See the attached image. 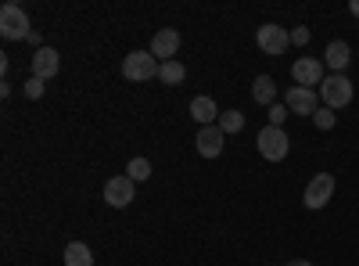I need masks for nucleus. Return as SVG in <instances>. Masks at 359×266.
Here are the masks:
<instances>
[{"mask_svg":"<svg viewBox=\"0 0 359 266\" xmlns=\"http://www.w3.org/2000/svg\"><path fill=\"white\" fill-rule=\"evenodd\" d=\"M255 144H259V155H262L266 162H284L287 152H291V140H287L284 126H266V130H259Z\"/></svg>","mask_w":359,"mask_h":266,"instance_id":"obj_1","label":"nucleus"},{"mask_svg":"<svg viewBox=\"0 0 359 266\" xmlns=\"http://www.w3.org/2000/svg\"><path fill=\"white\" fill-rule=\"evenodd\" d=\"M158 69H162V62L151 54V51H133V54H126L123 58V76L130 79V83H144V79H155L158 76Z\"/></svg>","mask_w":359,"mask_h":266,"instance_id":"obj_2","label":"nucleus"},{"mask_svg":"<svg viewBox=\"0 0 359 266\" xmlns=\"http://www.w3.org/2000/svg\"><path fill=\"white\" fill-rule=\"evenodd\" d=\"M0 36L4 40H29L33 29H29V15L18 4H4L0 8Z\"/></svg>","mask_w":359,"mask_h":266,"instance_id":"obj_3","label":"nucleus"},{"mask_svg":"<svg viewBox=\"0 0 359 266\" xmlns=\"http://www.w3.org/2000/svg\"><path fill=\"white\" fill-rule=\"evenodd\" d=\"M320 98H323V108H334V112L345 108V105L352 101V79L331 72V76L320 83Z\"/></svg>","mask_w":359,"mask_h":266,"instance_id":"obj_4","label":"nucleus"},{"mask_svg":"<svg viewBox=\"0 0 359 266\" xmlns=\"http://www.w3.org/2000/svg\"><path fill=\"white\" fill-rule=\"evenodd\" d=\"M255 44H259L262 54L280 58V54L291 47V33H287V29H280V25H273V22H266V25L255 29Z\"/></svg>","mask_w":359,"mask_h":266,"instance_id":"obj_5","label":"nucleus"},{"mask_svg":"<svg viewBox=\"0 0 359 266\" xmlns=\"http://www.w3.org/2000/svg\"><path fill=\"white\" fill-rule=\"evenodd\" d=\"M334 187H338L334 173H316L313 180L306 184V194H302L306 209H323V205H327V201L334 198Z\"/></svg>","mask_w":359,"mask_h":266,"instance_id":"obj_6","label":"nucleus"},{"mask_svg":"<svg viewBox=\"0 0 359 266\" xmlns=\"http://www.w3.org/2000/svg\"><path fill=\"white\" fill-rule=\"evenodd\" d=\"M291 76H294V83L298 86H320L327 76H323V58H298V62L291 65Z\"/></svg>","mask_w":359,"mask_h":266,"instance_id":"obj_7","label":"nucleus"},{"mask_svg":"<svg viewBox=\"0 0 359 266\" xmlns=\"http://www.w3.org/2000/svg\"><path fill=\"white\" fill-rule=\"evenodd\" d=\"M284 105H287V112H294V115H316V108H320V98H316V91H309V86H291V91L284 94Z\"/></svg>","mask_w":359,"mask_h":266,"instance_id":"obj_8","label":"nucleus"},{"mask_svg":"<svg viewBox=\"0 0 359 266\" xmlns=\"http://www.w3.org/2000/svg\"><path fill=\"white\" fill-rule=\"evenodd\" d=\"M223 140H226V133L219 130V123H212V126H201L198 130L194 147H198L201 159H216V155H223Z\"/></svg>","mask_w":359,"mask_h":266,"instance_id":"obj_9","label":"nucleus"},{"mask_svg":"<svg viewBox=\"0 0 359 266\" xmlns=\"http://www.w3.org/2000/svg\"><path fill=\"white\" fill-rule=\"evenodd\" d=\"M133 180L123 173V176H111V180L104 184V201L111 205V209H126V205L133 201Z\"/></svg>","mask_w":359,"mask_h":266,"instance_id":"obj_10","label":"nucleus"},{"mask_svg":"<svg viewBox=\"0 0 359 266\" xmlns=\"http://www.w3.org/2000/svg\"><path fill=\"white\" fill-rule=\"evenodd\" d=\"M57 69H62V54H57L54 47H40L36 54H33V76L36 79H54L57 76Z\"/></svg>","mask_w":359,"mask_h":266,"instance_id":"obj_11","label":"nucleus"},{"mask_svg":"<svg viewBox=\"0 0 359 266\" xmlns=\"http://www.w3.org/2000/svg\"><path fill=\"white\" fill-rule=\"evenodd\" d=\"M348 62H352V47H348L345 40H331V44H327V51H323V65H327V69L338 72V76H345Z\"/></svg>","mask_w":359,"mask_h":266,"instance_id":"obj_12","label":"nucleus"},{"mask_svg":"<svg viewBox=\"0 0 359 266\" xmlns=\"http://www.w3.org/2000/svg\"><path fill=\"white\" fill-rule=\"evenodd\" d=\"M176 51H180V33L176 29H158V33L151 36V54L158 58V62H172Z\"/></svg>","mask_w":359,"mask_h":266,"instance_id":"obj_13","label":"nucleus"},{"mask_svg":"<svg viewBox=\"0 0 359 266\" xmlns=\"http://www.w3.org/2000/svg\"><path fill=\"white\" fill-rule=\"evenodd\" d=\"M252 101H259V105H277V83H273V76H255V83H252Z\"/></svg>","mask_w":359,"mask_h":266,"instance_id":"obj_14","label":"nucleus"},{"mask_svg":"<svg viewBox=\"0 0 359 266\" xmlns=\"http://www.w3.org/2000/svg\"><path fill=\"white\" fill-rule=\"evenodd\" d=\"M191 115H194V123L212 126V123L219 119V108H216L212 98H194V101H191Z\"/></svg>","mask_w":359,"mask_h":266,"instance_id":"obj_15","label":"nucleus"},{"mask_svg":"<svg viewBox=\"0 0 359 266\" xmlns=\"http://www.w3.org/2000/svg\"><path fill=\"white\" fill-rule=\"evenodd\" d=\"M65 266H94V252L83 241H69L65 245Z\"/></svg>","mask_w":359,"mask_h":266,"instance_id":"obj_16","label":"nucleus"},{"mask_svg":"<svg viewBox=\"0 0 359 266\" xmlns=\"http://www.w3.org/2000/svg\"><path fill=\"white\" fill-rule=\"evenodd\" d=\"M158 79L165 83V86H176V83H184L187 79V69H184V62H162V69H158Z\"/></svg>","mask_w":359,"mask_h":266,"instance_id":"obj_17","label":"nucleus"},{"mask_svg":"<svg viewBox=\"0 0 359 266\" xmlns=\"http://www.w3.org/2000/svg\"><path fill=\"white\" fill-rule=\"evenodd\" d=\"M219 130L230 137V133H241L245 130V112H237V108H226L223 115H219Z\"/></svg>","mask_w":359,"mask_h":266,"instance_id":"obj_18","label":"nucleus"},{"mask_svg":"<svg viewBox=\"0 0 359 266\" xmlns=\"http://www.w3.org/2000/svg\"><path fill=\"white\" fill-rule=\"evenodd\" d=\"M126 176H130L133 184L151 180V162H147V159H130V166H126Z\"/></svg>","mask_w":359,"mask_h":266,"instance_id":"obj_19","label":"nucleus"},{"mask_svg":"<svg viewBox=\"0 0 359 266\" xmlns=\"http://www.w3.org/2000/svg\"><path fill=\"white\" fill-rule=\"evenodd\" d=\"M313 123H316V130H334V123H338V112H334V108H316Z\"/></svg>","mask_w":359,"mask_h":266,"instance_id":"obj_20","label":"nucleus"},{"mask_svg":"<svg viewBox=\"0 0 359 266\" xmlns=\"http://www.w3.org/2000/svg\"><path fill=\"white\" fill-rule=\"evenodd\" d=\"M43 86H47V83L33 76V79H25V86H22V91H25V98H29V101H40V98H43Z\"/></svg>","mask_w":359,"mask_h":266,"instance_id":"obj_21","label":"nucleus"},{"mask_svg":"<svg viewBox=\"0 0 359 266\" xmlns=\"http://www.w3.org/2000/svg\"><path fill=\"white\" fill-rule=\"evenodd\" d=\"M284 119H287V105L284 101L269 105V126H284Z\"/></svg>","mask_w":359,"mask_h":266,"instance_id":"obj_22","label":"nucleus"},{"mask_svg":"<svg viewBox=\"0 0 359 266\" xmlns=\"http://www.w3.org/2000/svg\"><path fill=\"white\" fill-rule=\"evenodd\" d=\"M309 36H313V33H309V25H294V29H291V44H298V47H306Z\"/></svg>","mask_w":359,"mask_h":266,"instance_id":"obj_23","label":"nucleus"},{"mask_svg":"<svg viewBox=\"0 0 359 266\" xmlns=\"http://www.w3.org/2000/svg\"><path fill=\"white\" fill-rule=\"evenodd\" d=\"M287 266H313V262H309V259H291Z\"/></svg>","mask_w":359,"mask_h":266,"instance_id":"obj_24","label":"nucleus"},{"mask_svg":"<svg viewBox=\"0 0 359 266\" xmlns=\"http://www.w3.org/2000/svg\"><path fill=\"white\" fill-rule=\"evenodd\" d=\"M348 11H352V15L359 18V0H352V4H348Z\"/></svg>","mask_w":359,"mask_h":266,"instance_id":"obj_25","label":"nucleus"}]
</instances>
